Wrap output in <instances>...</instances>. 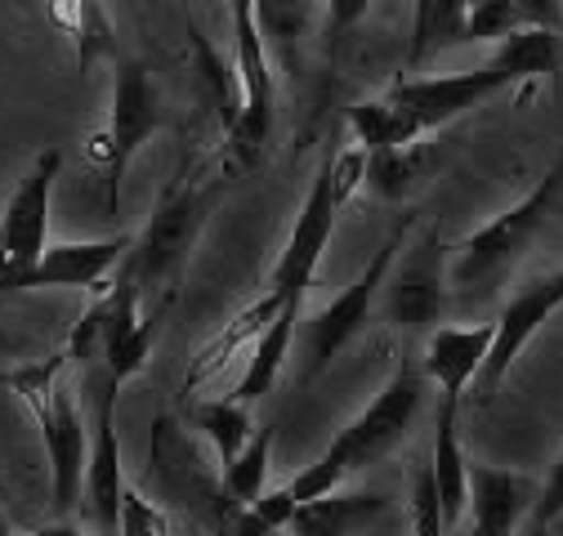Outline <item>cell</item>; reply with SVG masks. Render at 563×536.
<instances>
[{"label": "cell", "instance_id": "obj_1", "mask_svg": "<svg viewBox=\"0 0 563 536\" xmlns=\"http://www.w3.org/2000/svg\"><path fill=\"white\" fill-rule=\"evenodd\" d=\"M563 63V36L545 27H523L506 41H497L492 54L474 72H452V77H416V81H394L380 99H363L349 108V130L354 139L376 153V148H411L430 130L452 125L470 108L487 103L510 86L537 81V77H559Z\"/></svg>", "mask_w": 563, "mask_h": 536}, {"label": "cell", "instance_id": "obj_2", "mask_svg": "<svg viewBox=\"0 0 563 536\" xmlns=\"http://www.w3.org/2000/svg\"><path fill=\"white\" fill-rule=\"evenodd\" d=\"M426 389H430L426 367H420L416 358H398V367H394V376L385 380V389L331 438V447H327L313 465H305L300 474L287 483L291 501H296V505L318 501V496L335 492L349 474H358V469L385 460V456L411 434L420 407H426Z\"/></svg>", "mask_w": 563, "mask_h": 536}, {"label": "cell", "instance_id": "obj_3", "mask_svg": "<svg viewBox=\"0 0 563 536\" xmlns=\"http://www.w3.org/2000/svg\"><path fill=\"white\" fill-rule=\"evenodd\" d=\"M229 161L224 170H206V166H184L157 197V206L121 259V268L139 282V291H157L166 304L175 300V287L184 278V268L192 259V246L210 220V211L220 206L224 183H229Z\"/></svg>", "mask_w": 563, "mask_h": 536}, {"label": "cell", "instance_id": "obj_4", "mask_svg": "<svg viewBox=\"0 0 563 536\" xmlns=\"http://www.w3.org/2000/svg\"><path fill=\"white\" fill-rule=\"evenodd\" d=\"M67 349H54L41 362L0 371V389H14L41 429L45 443V460H49V501L58 514H73L81 505V488H86V460H90V434L81 425V412L73 393H67Z\"/></svg>", "mask_w": 563, "mask_h": 536}, {"label": "cell", "instance_id": "obj_5", "mask_svg": "<svg viewBox=\"0 0 563 536\" xmlns=\"http://www.w3.org/2000/svg\"><path fill=\"white\" fill-rule=\"evenodd\" d=\"M166 125V99L153 81V72L139 58H117V72H112V108L99 134H90L86 144V161L103 175L108 188V215H117L121 206V179L125 166L134 161V153L144 148L153 134Z\"/></svg>", "mask_w": 563, "mask_h": 536}, {"label": "cell", "instance_id": "obj_6", "mask_svg": "<svg viewBox=\"0 0 563 536\" xmlns=\"http://www.w3.org/2000/svg\"><path fill=\"white\" fill-rule=\"evenodd\" d=\"M563 192V153L559 161L537 179V188L528 197H519L510 211H501L497 220H487L483 228H474L456 255H452V287L461 291H487L492 282H501V273L510 264H519V255L537 242V233L545 228L554 201Z\"/></svg>", "mask_w": 563, "mask_h": 536}, {"label": "cell", "instance_id": "obj_7", "mask_svg": "<svg viewBox=\"0 0 563 536\" xmlns=\"http://www.w3.org/2000/svg\"><path fill=\"white\" fill-rule=\"evenodd\" d=\"M233 67L242 81V116L224 134V153L233 170H255L273 139V116H277V90H273V67H268V41L255 19V0H233Z\"/></svg>", "mask_w": 563, "mask_h": 536}, {"label": "cell", "instance_id": "obj_8", "mask_svg": "<svg viewBox=\"0 0 563 536\" xmlns=\"http://www.w3.org/2000/svg\"><path fill=\"white\" fill-rule=\"evenodd\" d=\"M407 233H411V220H398L394 233L380 242V250L367 259L363 273L349 282L331 304H322V309L305 322V380L322 376V371L335 362V354L363 331V322L372 317L376 295L385 291V278H389L394 259H398L402 246H407Z\"/></svg>", "mask_w": 563, "mask_h": 536}, {"label": "cell", "instance_id": "obj_9", "mask_svg": "<svg viewBox=\"0 0 563 536\" xmlns=\"http://www.w3.org/2000/svg\"><path fill=\"white\" fill-rule=\"evenodd\" d=\"M331 153L318 161V175H313V183L305 192V206H300V215L291 224V237H287V246H282L273 273H268V291L282 304H305V295L313 287V273L322 264V250H327V242L335 233V215L344 211V197L335 188Z\"/></svg>", "mask_w": 563, "mask_h": 536}, {"label": "cell", "instance_id": "obj_10", "mask_svg": "<svg viewBox=\"0 0 563 536\" xmlns=\"http://www.w3.org/2000/svg\"><path fill=\"white\" fill-rule=\"evenodd\" d=\"M58 170H63L58 148L36 153L32 170L19 179L14 197L5 201V211H0V295H5V287L19 273H27L49 246V201H54Z\"/></svg>", "mask_w": 563, "mask_h": 536}, {"label": "cell", "instance_id": "obj_11", "mask_svg": "<svg viewBox=\"0 0 563 536\" xmlns=\"http://www.w3.org/2000/svg\"><path fill=\"white\" fill-rule=\"evenodd\" d=\"M448 246L439 233H426L416 246H402L385 278V317L402 331H426L443 317L448 304Z\"/></svg>", "mask_w": 563, "mask_h": 536}, {"label": "cell", "instance_id": "obj_12", "mask_svg": "<svg viewBox=\"0 0 563 536\" xmlns=\"http://www.w3.org/2000/svg\"><path fill=\"white\" fill-rule=\"evenodd\" d=\"M559 309H563V264L554 268V273H545L541 282L523 287V291L501 309V317H497V340H492V354H487V362H483V371H478V380H474L478 398H492V393L501 389V380L510 376L515 358L528 349V340H532V335H537Z\"/></svg>", "mask_w": 563, "mask_h": 536}, {"label": "cell", "instance_id": "obj_13", "mask_svg": "<svg viewBox=\"0 0 563 536\" xmlns=\"http://www.w3.org/2000/svg\"><path fill=\"white\" fill-rule=\"evenodd\" d=\"M117 380H99V412H95V438H90V460H86V488L81 505L90 523L103 536H121V505H125V474H121V443H117Z\"/></svg>", "mask_w": 563, "mask_h": 536}, {"label": "cell", "instance_id": "obj_14", "mask_svg": "<svg viewBox=\"0 0 563 536\" xmlns=\"http://www.w3.org/2000/svg\"><path fill=\"white\" fill-rule=\"evenodd\" d=\"M134 237H99V242H58V246H45V255L19 273L5 295H19V291H41V287H86V291H103L108 287V273L121 268L125 250H130Z\"/></svg>", "mask_w": 563, "mask_h": 536}, {"label": "cell", "instance_id": "obj_15", "mask_svg": "<svg viewBox=\"0 0 563 536\" xmlns=\"http://www.w3.org/2000/svg\"><path fill=\"white\" fill-rule=\"evenodd\" d=\"M537 501V483L515 469L470 465V510L474 536H519Z\"/></svg>", "mask_w": 563, "mask_h": 536}, {"label": "cell", "instance_id": "obj_16", "mask_svg": "<svg viewBox=\"0 0 563 536\" xmlns=\"http://www.w3.org/2000/svg\"><path fill=\"white\" fill-rule=\"evenodd\" d=\"M492 340H497V322H483V326H439L430 331L426 340V367L430 384L443 389V398H465V389L478 380L487 354H492Z\"/></svg>", "mask_w": 563, "mask_h": 536}, {"label": "cell", "instance_id": "obj_17", "mask_svg": "<svg viewBox=\"0 0 563 536\" xmlns=\"http://www.w3.org/2000/svg\"><path fill=\"white\" fill-rule=\"evenodd\" d=\"M282 309H287V304H282L273 291H264L260 300H251L233 322H224V331L216 335V340H210L206 349H197V358L188 362V376H184V389L192 393L197 384H206V380H216L242 349H255V340H260V335L268 331V322L282 313Z\"/></svg>", "mask_w": 563, "mask_h": 536}, {"label": "cell", "instance_id": "obj_18", "mask_svg": "<svg viewBox=\"0 0 563 536\" xmlns=\"http://www.w3.org/2000/svg\"><path fill=\"white\" fill-rule=\"evenodd\" d=\"M385 510H389V501L376 496V492H340L335 488V492H327L318 501L296 505L287 527L296 536H354L367 523H376Z\"/></svg>", "mask_w": 563, "mask_h": 536}, {"label": "cell", "instance_id": "obj_19", "mask_svg": "<svg viewBox=\"0 0 563 536\" xmlns=\"http://www.w3.org/2000/svg\"><path fill=\"white\" fill-rule=\"evenodd\" d=\"M456 416H461V402H456V398H443V402H439V421H434V456H430V469H434V483H439V501H443L448 527H452V523L465 514V505H470V460H465V451H461Z\"/></svg>", "mask_w": 563, "mask_h": 536}, {"label": "cell", "instance_id": "obj_20", "mask_svg": "<svg viewBox=\"0 0 563 536\" xmlns=\"http://www.w3.org/2000/svg\"><path fill=\"white\" fill-rule=\"evenodd\" d=\"M300 309H305V304H287V309H282V313L268 322V331L260 335L255 349H251V358H246V371H242L233 398L255 402V398H264V393L277 384L282 362H287L291 340H296V326H300Z\"/></svg>", "mask_w": 563, "mask_h": 536}, {"label": "cell", "instance_id": "obj_21", "mask_svg": "<svg viewBox=\"0 0 563 536\" xmlns=\"http://www.w3.org/2000/svg\"><path fill=\"white\" fill-rule=\"evenodd\" d=\"M45 5H49V23H54L63 36H73L81 72H90L95 58L117 54L112 23H108V10L99 5V0H45Z\"/></svg>", "mask_w": 563, "mask_h": 536}, {"label": "cell", "instance_id": "obj_22", "mask_svg": "<svg viewBox=\"0 0 563 536\" xmlns=\"http://www.w3.org/2000/svg\"><path fill=\"white\" fill-rule=\"evenodd\" d=\"M188 41H192V58H197V72H201V90H206V99H210V108H216V116H220V125H224V134L238 125V116H242V81H238V67H229L220 54H216V45H210L197 27H188Z\"/></svg>", "mask_w": 563, "mask_h": 536}, {"label": "cell", "instance_id": "obj_23", "mask_svg": "<svg viewBox=\"0 0 563 536\" xmlns=\"http://www.w3.org/2000/svg\"><path fill=\"white\" fill-rule=\"evenodd\" d=\"M197 429L210 438V447H216L220 456V469L238 460V451L251 443L255 425H251V402L242 398H216V402H201L197 407Z\"/></svg>", "mask_w": 563, "mask_h": 536}, {"label": "cell", "instance_id": "obj_24", "mask_svg": "<svg viewBox=\"0 0 563 536\" xmlns=\"http://www.w3.org/2000/svg\"><path fill=\"white\" fill-rule=\"evenodd\" d=\"M268 451H273V429H255L251 443L238 451L233 465L220 469V492L238 505H255L264 496V479H268Z\"/></svg>", "mask_w": 563, "mask_h": 536}, {"label": "cell", "instance_id": "obj_25", "mask_svg": "<svg viewBox=\"0 0 563 536\" xmlns=\"http://www.w3.org/2000/svg\"><path fill=\"white\" fill-rule=\"evenodd\" d=\"M255 19L264 41H273V49L282 54V63L296 67L300 58V41L309 36V0H255Z\"/></svg>", "mask_w": 563, "mask_h": 536}, {"label": "cell", "instance_id": "obj_26", "mask_svg": "<svg viewBox=\"0 0 563 536\" xmlns=\"http://www.w3.org/2000/svg\"><path fill=\"white\" fill-rule=\"evenodd\" d=\"M162 317H166V309L157 304L153 313H144L130 331H121L117 340L103 349V376L108 380H117V384H125L130 376H139L144 371V362H148V354H153V340H157V326H162Z\"/></svg>", "mask_w": 563, "mask_h": 536}, {"label": "cell", "instance_id": "obj_27", "mask_svg": "<svg viewBox=\"0 0 563 536\" xmlns=\"http://www.w3.org/2000/svg\"><path fill=\"white\" fill-rule=\"evenodd\" d=\"M420 175V144L367 153V188L376 197H402Z\"/></svg>", "mask_w": 563, "mask_h": 536}, {"label": "cell", "instance_id": "obj_28", "mask_svg": "<svg viewBox=\"0 0 563 536\" xmlns=\"http://www.w3.org/2000/svg\"><path fill=\"white\" fill-rule=\"evenodd\" d=\"M532 27L528 14L515 5V0H474L470 14H465V32H461V45L470 41H506L515 32Z\"/></svg>", "mask_w": 563, "mask_h": 536}, {"label": "cell", "instance_id": "obj_29", "mask_svg": "<svg viewBox=\"0 0 563 536\" xmlns=\"http://www.w3.org/2000/svg\"><path fill=\"white\" fill-rule=\"evenodd\" d=\"M411 532L416 536H448V518H443V501H439V483L434 469L420 465L411 479Z\"/></svg>", "mask_w": 563, "mask_h": 536}, {"label": "cell", "instance_id": "obj_30", "mask_svg": "<svg viewBox=\"0 0 563 536\" xmlns=\"http://www.w3.org/2000/svg\"><path fill=\"white\" fill-rule=\"evenodd\" d=\"M559 518H563V456L554 460L545 488H537L532 514H528V523H523V532H519V536H545Z\"/></svg>", "mask_w": 563, "mask_h": 536}, {"label": "cell", "instance_id": "obj_31", "mask_svg": "<svg viewBox=\"0 0 563 536\" xmlns=\"http://www.w3.org/2000/svg\"><path fill=\"white\" fill-rule=\"evenodd\" d=\"M216 518H220V532H216V536H296L291 527H273V523H264L251 505H238V501H229L224 492H220Z\"/></svg>", "mask_w": 563, "mask_h": 536}, {"label": "cell", "instance_id": "obj_32", "mask_svg": "<svg viewBox=\"0 0 563 536\" xmlns=\"http://www.w3.org/2000/svg\"><path fill=\"white\" fill-rule=\"evenodd\" d=\"M121 536H170V523L162 510H153L134 488H125V505H121Z\"/></svg>", "mask_w": 563, "mask_h": 536}, {"label": "cell", "instance_id": "obj_33", "mask_svg": "<svg viewBox=\"0 0 563 536\" xmlns=\"http://www.w3.org/2000/svg\"><path fill=\"white\" fill-rule=\"evenodd\" d=\"M372 10V0H327V41L331 49H340V41L354 32Z\"/></svg>", "mask_w": 563, "mask_h": 536}, {"label": "cell", "instance_id": "obj_34", "mask_svg": "<svg viewBox=\"0 0 563 536\" xmlns=\"http://www.w3.org/2000/svg\"><path fill=\"white\" fill-rule=\"evenodd\" d=\"M434 5L439 0H416L411 14V45H407V67H420L430 54V23H434Z\"/></svg>", "mask_w": 563, "mask_h": 536}, {"label": "cell", "instance_id": "obj_35", "mask_svg": "<svg viewBox=\"0 0 563 536\" xmlns=\"http://www.w3.org/2000/svg\"><path fill=\"white\" fill-rule=\"evenodd\" d=\"M251 510H255L264 523H273V527H287V523H291V514H296V501H291V492H287V488H273V492H264Z\"/></svg>", "mask_w": 563, "mask_h": 536}, {"label": "cell", "instance_id": "obj_36", "mask_svg": "<svg viewBox=\"0 0 563 536\" xmlns=\"http://www.w3.org/2000/svg\"><path fill=\"white\" fill-rule=\"evenodd\" d=\"M515 5L528 14L532 27H545V32L563 36V0H515Z\"/></svg>", "mask_w": 563, "mask_h": 536}, {"label": "cell", "instance_id": "obj_37", "mask_svg": "<svg viewBox=\"0 0 563 536\" xmlns=\"http://www.w3.org/2000/svg\"><path fill=\"white\" fill-rule=\"evenodd\" d=\"M36 536H86V532L73 523H45V527H36Z\"/></svg>", "mask_w": 563, "mask_h": 536}, {"label": "cell", "instance_id": "obj_38", "mask_svg": "<svg viewBox=\"0 0 563 536\" xmlns=\"http://www.w3.org/2000/svg\"><path fill=\"white\" fill-rule=\"evenodd\" d=\"M0 536H14V527H10V518L0 514Z\"/></svg>", "mask_w": 563, "mask_h": 536}, {"label": "cell", "instance_id": "obj_39", "mask_svg": "<svg viewBox=\"0 0 563 536\" xmlns=\"http://www.w3.org/2000/svg\"><path fill=\"white\" fill-rule=\"evenodd\" d=\"M32 536H36V532H32Z\"/></svg>", "mask_w": 563, "mask_h": 536}]
</instances>
